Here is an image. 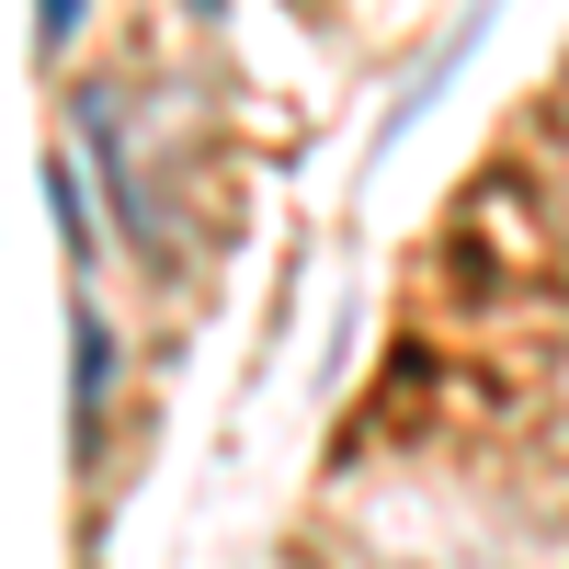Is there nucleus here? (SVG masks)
<instances>
[{
  "mask_svg": "<svg viewBox=\"0 0 569 569\" xmlns=\"http://www.w3.org/2000/svg\"><path fill=\"white\" fill-rule=\"evenodd\" d=\"M501 12H512V0H467V23H456V34L433 46V58H421V80H410V91H399V103H388V149H399V137H410L421 114H433V103H445V91H456V69H467V58H479V46H490V23H501Z\"/></svg>",
  "mask_w": 569,
  "mask_h": 569,
  "instance_id": "nucleus-3",
  "label": "nucleus"
},
{
  "mask_svg": "<svg viewBox=\"0 0 569 569\" xmlns=\"http://www.w3.org/2000/svg\"><path fill=\"white\" fill-rule=\"evenodd\" d=\"M34 182H46V217H58L69 262L91 273V262H103V217H91V194H80V160H69V149H46V171H34Z\"/></svg>",
  "mask_w": 569,
  "mask_h": 569,
  "instance_id": "nucleus-4",
  "label": "nucleus"
},
{
  "mask_svg": "<svg viewBox=\"0 0 569 569\" xmlns=\"http://www.w3.org/2000/svg\"><path fill=\"white\" fill-rule=\"evenodd\" d=\"M182 12H194V23H228V0H182Z\"/></svg>",
  "mask_w": 569,
  "mask_h": 569,
  "instance_id": "nucleus-6",
  "label": "nucleus"
},
{
  "mask_svg": "<svg viewBox=\"0 0 569 569\" xmlns=\"http://www.w3.org/2000/svg\"><path fill=\"white\" fill-rule=\"evenodd\" d=\"M80 23H91V0H34V58H69Z\"/></svg>",
  "mask_w": 569,
  "mask_h": 569,
  "instance_id": "nucleus-5",
  "label": "nucleus"
},
{
  "mask_svg": "<svg viewBox=\"0 0 569 569\" xmlns=\"http://www.w3.org/2000/svg\"><path fill=\"white\" fill-rule=\"evenodd\" d=\"M114 376H126V342H114V319L91 308V284L69 297V467L91 479V456H103L114 433Z\"/></svg>",
  "mask_w": 569,
  "mask_h": 569,
  "instance_id": "nucleus-2",
  "label": "nucleus"
},
{
  "mask_svg": "<svg viewBox=\"0 0 569 569\" xmlns=\"http://www.w3.org/2000/svg\"><path fill=\"white\" fill-rule=\"evenodd\" d=\"M69 126H80L91 171H103L114 240H126V251H171V240H160V194H149V171H137V137H126V91H114V80H80V91H69Z\"/></svg>",
  "mask_w": 569,
  "mask_h": 569,
  "instance_id": "nucleus-1",
  "label": "nucleus"
}]
</instances>
